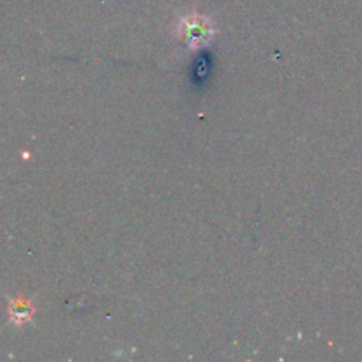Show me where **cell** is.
<instances>
[{
  "label": "cell",
  "instance_id": "2",
  "mask_svg": "<svg viewBox=\"0 0 362 362\" xmlns=\"http://www.w3.org/2000/svg\"><path fill=\"white\" fill-rule=\"evenodd\" d=\"M34 313H35V308L28 299L18 297V299H13L9 303V318L14 325H21L30 322L32 317H34Z\"/></svg>",
  "mask_w": 362,
  "mask_h": 362
},
{
  "label": "cell",
  "instance_id": "1",
  "mask_svg": "<svg viewBox=\"0 0 362 362\" xmlns=\"http://www.w3.org/2000/svg\"><path fill=\"white\" fill-rule=\"evenodd\" d=\"M177 34L180 39H186L191 49H200L214 39L216 27L211 18L205 16V14L189 13L179 18Z\"/></svg>",
  "mask_w": 362,
  "mask_h": 362
}]
</instances>
